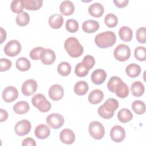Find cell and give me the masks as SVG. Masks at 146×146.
Instances as JSON below:
<instances>
[{
  "instance_id": "6da1fadb",
  "label": "cell",
  "mask_w": 146,
  "mask_h": 146,
  "mask_svg": "<svg viewBox=\"0 0 146 146\" xmlns=\"http://www.w3.org/2000/svg\"><path fill=\"white\" fill-rule=\"evenodd\" d=\"M107 87L111 92H115L120 98H125L129 95L128 86L118 76H112L107 83Z\"/></svg>"
},
{
  "instance_id": "7a4b0ae2",
  "label": "cell",
  "mask_w": 146,
  "mask_h": 146,
  "mask_svg": "<svg viewBox=\"0 0 146 146\" xmlns=\"http://www.w3.org/2000/svg\"><path fill=\"white\" fill-rule=\"evenodd\" d=\"M119 102L116 99L112 98H109L98 108V114L103 119H111L113 116L114 112L119 107Z\"/></svg>"
},
{
  "instance_id": "3957f363",
  "label": "cell",
  "mask_w": 146,
  "mask_h": 146,
  "mask_svg": "<svg viewBox=\"0 0 146 146\" xmlns=\"http://www.w3.org/2000/svg\"><path fill=\"white\" fill-rule=\"evenodd\" d=\"M115 34L111 31H107L98 34L95 38V43L98 47L106 48L112 46L116 42Z\"/></svg>"
},
{
  "instance_id": "277c9868",
  "label": "cell",
  "mask_w": 146,
  "mask_h": 146,
  "mask_svg": "<svg viewBox=\"0 0 146 146\" xmlns=\"http://www.w3.org/2000/svg\"><path fill=\"white\" fill-rule=\"evenodd\" d=\"M64 46L68 55L72 58L80 56L84 51L83 46L75 37L68 38L65 40Z\"/></svg>"
},
{
  "instance_id": "5b68a950",
  "label": "cell",
  "mask_w": 146,
  "mask_h": 146,
  "mask_svg": "<svg viewBox=\"0 0 146 146\" xmlns=\"http://www.w3.org/2000/svg\"><path fill=\"white\" fill-rule=\"evenodd\" d=\"M31 103L35 107L42 112H47L51 108V103L42 94L35 95L31 99Z\"/></svg>"
},
{
  "instance_id": "8992f818",
  "label": "cell",
  "mask_w": 146,
  "mask_h": 146,
  "mask_svg": "<svg viewBox=\"0 0 146 146\" xmlns=\"http://www.w3.org/2000/svg\"><path fill=\"white\" fill-rule=\"evenodd\" d=\"M88 132L91 137L96 140L102 139L105 133L104 126L102 123L98 121H94L90 123Z\"/></svg>"
},
{
  "instance_id": "52a82bcc",
  "label": "cell",
  "mask_w": 146,
  "mask_h": 146,
  "mask_svg": "<svg viewBox=\"0 0 146 146\" xmlns=\"http://www.w3.org/2000/svg\"><path fill=\"white\" fill-rule=\"evenodd\" d=\"M113 55L117 60L126 61L131 56L130 48L126 44H120L115 48Z\"/></svg>"
},
{
  "instance_id": "ba28073f",
  "label": "cell",
  "mask_w": 146,
  "mask_h": 146,
  "mask_svg": "<svg viewBox=\"0 0 146 146\" xmlns=\"http://www.w3.org/2000/svg\"><path fill=\"white\" fill-rule=\"evenodd\" d=\"M21 51V44L17 40H10L4 47L5 54L9 56H15L18 55Z\"/></svg>"
},
{
  "instance_id": "9c48e42d",
  "label": "cell",
  "mask_w": 146,
  "mask_h": 146,
  "mask_svg": "<svg viewBox=\"0 0 146 146\" xmlns=\"http://www.w3.org/2000/svg\"><path fill=\"white\" fill-rule=\"evenodd\" d=\"M46 122L50 127L54 129H58L63 125L64 119L59 113H51L47 116Z\"/></svg>"
},
{
  "instance_id": "30bf717a",
  "label": "cell",
  "mask_w": 146,
  "mask_h": 146,
  "mask_svg": "<svg viewBox=\"0 0 146 146\" xmlns=\"http://www.w3.org/2000/svg\"><path fill=\"white\" fill-rule=\"evenodd\" d=\"M31 128V123L26 119L20 120L15 125L14 130L17 135L22 136L28 134Z\"/></svg>"
},
{
  "instance_id": "8fae6325",
  "label": "cell",
  "mask_w": 146,
  "mask_h": 146,
  "mask_svg": "<svg viewBox=\"0 0 146 146\" xmlns=\"http://www.w3.org/2000/svg\"><path fill=\"white\" fill-rule=\"evenodd\" d=\"M110 137L116 143L122 141L125 137V131L121 126L115 125L110 131Z\"/></svg>"
},
{
  "instance_id": "7c38bea8",
  "label": "cell",
  "mask_w": 146,
  "mask_h": 146,
  "mask_svg": "<svg viewBox=\"0 0 146 146\" xmlns=\"http://www.w3.org/2000/svg\"><path fill=\"white\" fill-rule=\"evenodd\" d=\"M37 87V83L35 80L32 79H27L22 86V92L25 96H30L35 92Z\"/></svg>"
},
{
  "instance_id": "4fadbf2b",
  "label": "cell",
  "mask_w": 146,
  "mask_h": 146,
  "mask_svg": "<svg viewBox=\"0 0 146 146\" xmlns=\"http://www.w3.org/2000/svg\"><path fill=\"white\" fill-rule=\"evenodd\" d=\"M18 97V91L14 86H8L2 92V98L7 103L13 102Z\"/></svg>"
},
{
  "instance_id": "5bb4252c",
  "label": "cell",
  "mask_w": 146,
  "mask_h": 146,
  "mask_svg": "<svg viewBox=\"0 0 146 146\" xmlns=\"http://www.w3.org/2000/svg\"><path fill=\"white\" fill-rule=\"evenodd\" d=\"M56 59V55L55 52L50 48H46L42 51L40 60L43 64L45 65H50L52 64Z\"/></svg>"
},
{
  "instance_id": "9a60e30c",
  "label": "cell",
  "mask_w": 146,
  "mask_h": 146,
  "mask_svg": "<svg viewBox=\"0 0 146 146\" xmlns=\"http://www.w3.org/2000/svg\"><path fill=\"white\" fill-rule=\"evenodd\" d=\"M64 95V90L63 87L58 84L52 85L48 90L49 97L54 101L60 100Z\"/></svg>"
},
{
  "instance_id": "2e32d148",
  "label": "cell",
  "mask_w": 146,
  "mask_h": 146,
  "mask_svg": "<svg viewBox=\"0 0 146 146\" xmlns=\"http://www.w3.org/2000/svg\"><path fill=\"white\" fill-rule=\"evenodd\" d=\"M107 78L106 72L102 69H96L91 74L92 82L95 84L100 85L104 83Z\"/></svg>"
},
{
  "instance_id": "e0dca14e",
  "label": "cell",
  "mask_w": 146,
  "mask_h": 146,
  "mask_svg": "<svg viewBox=\"0 0 146 146\" xmlns=\"http://www.w3.org/2000/svg\"><path fill=\"white\" fill-rule=\"evenodd\" d=\"M60 141L67 144H71L75 140V135L74 132L68 128L63 129L60 133Z\"/></svg>"
},
{
  "instance_id": "ac0fdd59",
  "label": "cell",
  "mask_w": 146,
  "mask_h": 146,
  "mask_svg": "<svg viewBox=\"0 0 146 146\" xmlns=\"http://www.w3.org/2000/svg\"><path fill=\"white\" fill-rule=\"evenodd\" d=\"M99 29V23L98 21L89 19L84 21L82 24L83 30L87 33H93Z\"/></svg>"
},
{
  "instance_id": "d6986e66",
  "label": "cell",
  "mask_w": 146,
  "mask_h": 146,
  "mask_svg": "<svg viewBox=\"0 0 146 146\" xmlns=\"http://www.w3.org/2000/svg\"><path fill=\"white\" fill-rule=\"evenodd\" d=\"M35 135L39 139H44L47 138L50 134V129L45 124H39L35 129Z\"/></svg>"
},
{
  "instance_id": "ffe728a7",
  "label": "cell",
  "mask_w": 146,
  "mask_h": 146,
  "mask_svg": "<svg viewBox=\"0 0 146 146\" xmlns=\"http://www.w3.org/2000/svg\"><path fill=\"white\" fill-rule=\"evenodd\" d=\"M104 98V94L102 91L95 89L92 91L88 96V102L92 104H97L100 103Z\"/></svg>"
},
{
  "instance_id": "44dd1931",
  "label": "cell",
  "mask_w": 146,
  "mask_h": 146,
  "mask_svg": "<svg viewBox=\"0 0 146 146\" xmlns=\"http://www.w3.org/2000/svg\"><path fill=\"white\" fill-rule=\"evenodd\" d=\"M60 11L62 14L66 16L71 15L75 10L74 3L70 1H64L60 5Z\"/></svg>"
},
{
  "instance_id": "7402d4cb",
  "label": "cell",
  "mask_w": 146,
  "mask_h": 146,
  "mask_svg": "<svg viewBox=\"0 0 146 146\" xmlns=\"http://www.w3.org/2000/svg\"><path fill=\"white\" fill-rule=\"evenodd\" d=\"M48 24L52 29H60L63 24V18L59 14H53L48 19Z\"/></svg>"
},
{
  "instance_id": "603a6c76",
  "label": "cell",
  "mask_w": 146,
  "mask_h": 146,
  "mask_svg": "<svg viewBox=\"0 0 146 146\" xmlns=\"http://www.w3.org/2000/svg\"><path fill=\"white\" fill-rule=\"evenodd\" d=\"M88 13L91 16L96 18H99L103 14L104 7L101 3L99 2H96L91 5L89 6Z\"/></svg>"
},
{
  "instance_id": "cb8c5ba5",
  "label": "cell",
  "mask_w": 146,
  "mask_h": 146,
  "mask_svg": "<svg viewBox=\"0 0 146 146\" xmlns=\"http://www.w3.org/2000/svg\"><path fill=\"white\" fill-rule=\"evenodd\" d=\"M119 35L123 41L129 42L132 39L133 32L129 27L122 26L119 30Z\"/></svg>"
},
{
  "instance_id": "d4e9b609",
  "label": "cell",
  "mask_w": 146,
  "mask_h": 146,
  "mask_svg": "<svg viewBox=\"0 0 146 146\" xmlns=\"http://www.w3.org/2000/svg\"><path fill=\"white\" fill-rule=\"evenodd\" d=\"M133 115L131 111L125 108L121 109L117 113L118 120L123 123H126L132 120Z\"/></svg>"
},
{
  "instance_id": "484cf974",
  "label": "cell",
  "mask_w": 146,
  "mask_h": 146,
  "mask_svg": "<svg viewBox=\"0 0 146 146\" xmlns=\"http://www.w3.org/2000/svg\"><path fill=\"white\" fill-rule=\"evenodd\" d=\"M131 91L134 96L140 97L144 94V86L141 82L136 81L131 84Z\"/></svg>"
},
{
  "instance_id": "4316f807",
  "label": "cell",
  "mask_w": 146,
  "mask_h": 146,
  "mask_svg": "<svg viewBox=\"0 0 146 146\" xmlns=\"http://www.w3.org/2000/svg\"><path fill=\"white\" fill-rule=\"evenodd\" d=\"M141 67L135 63H131L125 68L126 74L131 78H136L141 73Z\"/></svg>"
},
{
  "instance_id": "83f0119b",
  "label": "cell",
  "mask_w": 146,
  "mask_h": 146,
  "mask_svg": "<svg viewBox=\"0 0 146 146\" xmlns=\"http://www.w3.org/2000/svg\"><path fill=\"white\" fill-rule=\"evenodd\" d=\"M74 90L76 95L79 96L84 95L88 90V85L85 81H79L75 84Z\"/></svg>"
},
{
  "instance_id": "f1b7e54d",
  "label": "cell",
  "mask_w": 146,
  "mask_h": 146,
  "mask_svg": "<svg viewBox=\"0 0 146 146\" xmlns=\"http://www.w3.org/2000/svg\"><path fill=\"white\" fill-rule=\"evenodd\" d=\"M23 3L26 9L28 10H38L42 6L43 1L42 0H23Z\"/></svg>"
},
{
  "instance_id": "f546056e",
  "label": "cell",
  "mask_w": 146,
  "mask_h": 146,
  "mask_svg": "<svg viewBox=\"0 0 146 146\" xmlns=\"http://www.w3.org/2000/svg\"><path fill=\"white\" fill-rule=\"evenodd\" d=\"M30 106L29 103L25 101L18 102L14 105L13 110L18 114H25L29 111Z\"/></svg>"
},
{
  "instance_id": "4dcf8cb0",
  "label": "cell",
  "mask_w": 146,
  "mask_h": 146,
  "mask_svg": "<svg viewBox=\"0 0 146 146\" xmlns=\"http://www.w3.org/2000/svg\"><path fill=\"white\" fill-rule=\"evenodd\" d=\"M15 66L17 68L21 71H26L30 68V62L26 58L21 57L16 61Z\"/></svg>"
},
{
  "instance_id": "1f68e13d",
  "label": "cell",
  "mask_w": 146,
  "mask_h": 146,
  "mask_svg": "<svg viewBox=\"0 0 146 146\" xmlns=\"http://www.w3.org/2000/svg\"><path fill=\"white\" fill-rule=\"evenodd\" d=\"M57 70L60 75L66 76L70 74L71 71V66L68 63L66 62H62L58 66Z\"/></svg>"
},
{
  "instance_id": "d6a6232c",
  "label": "cell",
  "mask_w": 146,
  "mask_h": 146,
  "mask_svg": "<svg viewBox=\"0 0 146 146\" xmlns=\"http://www.w3.org/2000/svg\"><path fill=\"white\" fill-rule=\"evenodd\" d=\"M132 109L137 115H142L145 111V103L141 100H135L132 104Z\"/></svg>"
},
{
  "instance_id": "836d02e7",
  "label": "cell",
  "mask_w": 146,
  "mask_h": 146,
  "mask_svg": "<svg viewBox=\"0 0 146 146\" xmlns=\"http://www.w3.org/2000/svg\"><path fill=\"white\" fill-rule=\"evenodd\" d=\"M30 15L26 12L23 11L16 17V23L19 26H26L30 22Z\"/></svg>"
},
{
  "instance_id": "e575fe53",
  "label": "cell",
  "mask_w": 146,
  "mask_h": 146,
  "mask_svg": "<svg viewBox=\"0 0 146 146\" xmlns=\"http://www.w3.org/2000/svg\"><path fill=\"white\" fill-rule=\"evenodd\" d=\"M25 7L23 0H14L13 1L10 5L11 11L17 14H21L23 12Z\"/></svg>"
},
{
  "instance_id": "d590c367",
  "label": "cell",
  "mask_w": 146,
  "mask_h": 146,
  "mask_svg": "<svg viewBox=\"0 0 146 146\" xmlns=\"http://www.w3.org/2000/svg\"><path fill=\"white\" fill-rule=\"evenodd\" d=\"M104 23L107 27L110 28H113L117 25V23H118L117 17L112 13L108 14L105 17Z\"/></svg>"
},
{
  "instance_id": "8d00e7d4",
  "label": "cell",
  "mask_w": 146,
  "mask_h": 146,
  "mask_svg": "<svg viewBox=\"0 0 146 146\" xmlns=\"http://www.w3.org/2000/svg\"><path fill=\"white\" fill-rule=\"evenodd\" d=\"M134 56L139 61H145L146 59V48L143 46L137 47L134 50Z\"/></svg>"
},
{
  "instance_id": "74e56055",
  "label": "cell",
  "mask_w": 146,
  "mask_h": 146,
  "mask_svg": "<svg viewBox=\"0 0 146 146\" xmlns=\"http://www.w3.org/2000/svg\"><path fill=\"white\" fill-rule=\"evenodd\" d=\"M65 27L68 32L75 33L79 29V23L75 19H69L66 21Z\"/></svg>"
},
{
  "instance_id": "f35d334b",
  "label": "cell",
  "mask_w": 146,
  "mask_h": 146,
  "mask_svg": "<svg viewBox=\"0 0 146 146\" xmlns=\"http://www.w3.org/2000/svg\"><path fill=\"white\" fill-rule=\"evenodd\" d=\"M89 70L87 69L82 62L79 63L75 68V73L79 77H84L88 74Z\"/></svg>"
},
{
  "instance_id": "ab89813d",
  "label": "cell",
  "mask_w": 146,
  "mask_h": 146,
  "mask_svg": "<svg viewBox=\"0 0 146 146\" xmlns=\"http://www.w3.org/2000/svg\"><path fill=\"white\" fill-rule=\"evenodd\" d=\"M136 38L137 40L141 43H145L146 42V29L145 27H140L136 31Z\"/></svg>"
},
{
  "instance_id": "60d3db41",
  "label": "cell",
  "mask_w": 146,
  "mask_h": 146,
  "mask_svg": "<svg viewBox=\"0 0 146 146\" xmlns=\"http://www.w3.org/2000/svg\"><path fill=\"white\" fill-rule=\"evenodd\" d=\"M83 65L88 70L91 69L95 65V58L90 55H86L83 59V62H82Z\"/></svg>"
},
{
  "instance_id": "b9f144b4",
  "label": "cell",
  "mask_w": 146,
  "mask_h": 146,
  "mask_svg": "<svg viewBox=\"0 0 146 146\" xmlns=\"http://www.w3.org/2000/svg\"><path fill=\"white\" fill-rule=\"evenodd\" d=\"M44 48L42 47H36L34 48L30 52V57L33 60H39L40 58V55Z\"/></svg>"
},
{
  "instance_id": "7bdbcfd3",
  "label": "cell",
  "mask_w": 146,
  "mask_h": 146,
  "mask_svg": "<svg viewBox=\"0 0 146 146\" xmlns=\"http://www.w3.org/2000/svg\"><path fill=\"white\" fill-rule=\"evenodd\" d=\"M11 67V62L6 58H1L0 61V71L9 70Z\"/></svg>"
},
{
  "instance_id": "ee69618b",
  "label": "cell",
  "mask_w": 146,
  "mask_h": 146,
  "mask_svg": "<svg viewBox=\"0 0 146 146\" xmlns=\"http://www.w3.org/2000/svg\"><path fill=\"white\" fill-rule=\"evenodd\" d=\"M22 145L23 146H28V145H31V146H35L36 145V143L35 141L34 140V139L31 138V137H27L25 139L22 143Z\"/></svg>"
},
{
  "instance_id": "f6af8a7d",
  "label": "cell",
  "mask_w": 146,
  "mask_h": 146,
  "mask_svg": "<svg viewBox=\"0 0 146 146\" xmlns=\"http://www.w3.org/2000/svg\"><path fill=\"white\" fill-rule=\"evenodd\" d=\"M113 2L116 7L119 8H123L128 5L129 1L128 0H122V1L113 0Z\"/></svg>"
},
{
  "instance_id": "bcb514c9",
  "label": "cell",
  "mask_w": 146,
  "mask_h": 146,
  "mask_svg": "<svg viewBox=\"0 0 146 146\" xmlns=\"http://www.w3.org/2000/svg\"><path fill=\"white\" fill-rule=\"evenodd\" d=\"M0 121L1 122H3L7 120L8 117V113L7 111L2 108L0 109Z\"/></svg>"
},
{
  "instance_id": "7dc6e473",
  "label": "cell",
  "mask_w": 146,
  "mask_h": 146,
  "mask_svg": "<svg viewBox=\"0 0 146 146\" xmlns=\"http://www.w3.org/2000/svg\"><path fill=\"white\" fill-rule=\"evenodd\" d=\"M6 31L2 28L1 27V43H2L3 41L6 39Z\"/></svg>"
}]
</instances>
